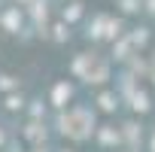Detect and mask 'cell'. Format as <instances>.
<instances>
[{
  "mask_svg": "<svg viewBox=\"0 0 155 152\" xmlns=\"http://www.w3.org/2000/svg\"><path fill=\"white\" fill-rule=\"evenodd\" d=\"M64 97H70V85L61 82V85H55V107H64V104H61Z\"/></svg>",
  "mask_w": 155,
  "mask_h": 152,
  "instance_id": "cell-1",
  "label": "cell"
},
{
  "mask_svg": "<svg viewBox=\"0 0 155 152\" xmlns=\"http://www.w3.org/2000/svg\"><path fill=\"white\" fill-rule=\"evenodd\" d=\"M6 107H9V110H21V107H25V101L12 94V97H6Z\"/></svg>",
  "mask_w": 155,
  "mask_h": 152,
  "instance_id": "cell-2",
  "label": "cell"
},
{
  "mask_svg": "<svg viewBox=\"0 0 155 152\" xmlns=\"http://www.w3.org/2000/svg\"><path fill=\"white\" fill-rule=\"evenodd\" d=\"M101 107H104V110H113V97L104 94V97H101Z\"/></svg>",
  "mask_w": 155,
  "mask_h": 152,
  "instance_id": "cell-3",
  "label": "cell"
},
{
  "mask_svg": "<svg viewBox=\"0 0 155 152\" xmlns=\"http://www.w3.org/2000/svg\"><path fill=\"white\" fill-rule=\"evenodd\" d=\"M122 3H125V12H134L137 9V0H122Z\"/></svg>",
  "mask_w": 155,
  "mask_h": 152,
  "instance_id": "cell-4",
  "label": "cell"
},
{
  "mask_svg": "<svg viewBox=\"0 0 155 152\" xmlns=\"http://www.w3.org/2000/svg\"><path fill=\"white\" fill-rule=\"evenodd\" d=\"M0 88H12V79H9V76H0Z\"/></svg>",
  "mask_w": 155,
  "mask_h": 152,
  "instance_id": "cell-5",
  "label": "cell"
},
{
  "mask_svg": "<svg viewBox=\"0 0 155 152\" xmlns=\"http://www.w3.org/2000/svg\"><path fill=\"white\" fill-rule=\"evenodd\" d=\"M0 140H3V134H0Z\"/></svg>",
  "mask_w": 155,
  "mask_h": 152,
  "instance_id": "cell-6",
  "label": "cell"
}]
</instances>
